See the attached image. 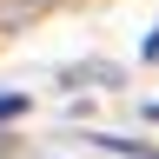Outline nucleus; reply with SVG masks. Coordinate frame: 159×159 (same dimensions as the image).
Instances as JSON below:
<instances>
[{
  "label": "nucleus",
  "mask_w": 159,
  "mask_h": 159,
  "mask_svg": "<svg viewBox=\"0 0 159 159\" xmlns=\"http://www.w3.org/2000/svg\"><path fill=\"white\" fill-rule=\"evenodd\" d=\"M146 60H159V27H152V40H146Z\"/></svg>",
  "instance_id": "2"
},
{
  "label": "nucleus",
  "mask_w": 159,
  "mask_h": 159,
  "mask_svg": "<svg viewBox=\"0 0 159 159\" xmlns=\"http://www.w3.org/2000/svg\"><path fill=\"white\" fill-rule=\"evenodd\" d=\"M146 113H152V119H159V106H146Z\"/></svg>",
  "instance_id": "3"
},
{
  "label": "nucleus",
  "mask_w": 159,
  "mask_h": 159,
  "mask_svg": "<svg viewBox=\"0 0 159 159\" xmlns=\"http://www.w3.org/2000/svg\"><path fill=\"white\" fill-rule=\"evenodd\" d=\"M13 113H27V93H0V119H13Z\"/></svg>",
  "instance_id": "1"
}]
</instances>
